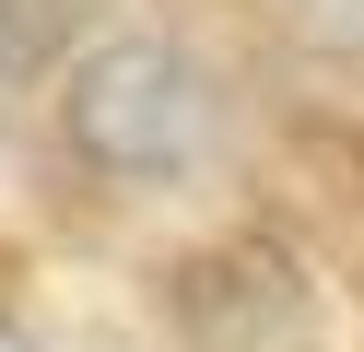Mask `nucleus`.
<instances>
[{"label":"nucleus","mask_w":364,"mask_h":352,"mask_svg":"<svg viewBox=\"0 0 364 352\" xmlns=\"http://www.w3.org/2000/svg\"><path fill=\"white\" fill-rule=\"evenodd\" d=\"M59 141H71L95 176L153 188V176H176V164H200L212 82H200V59L165 47V36H106V47H82L71 82H59Z\"/></svg>","instance_id":"f257e3e1"},{"label":"nucleus","mask_w":364,"mask_h":352,"mask_svg":"<svg viewBox=\"0 0 364 352\" xmlns=\"http://www.w3.org/2000/svg\"><path fill=\"white\" fill-rule=\"evenodd\" d=\"M176 329H188V352H317L306 270H294L270 235L200 247L188 270H176Z\"/></svg>","instance_id":"f03ea898"},{"label":"nucleus","mask_w":364,"mask_h":352,"mask_svg":"<svg viewBox=\"0 0 364 352\" xmlns=\"http://www.w3.org/2000/svg\"><path fill=\"white\" fill-rule=\"evenodd\" d=\"M294 12V36H317V47H364V0H282Z\"/></svg>","instance_id":"7ed1b4c3"},{"label":"nucleus","mask_w":364,"mask_h":352,"mask_svg":"<svg viewBox=\"0 0 364 352\" xmlns=\"http://www.w3.org/2000/svg\"><path fill=\"white\" fill-rule=\"evenodd\" d=\"M0 352H24V341H12V329H0Z\"/></svg>","instance_id":"20e7f679"}]
</instances>
